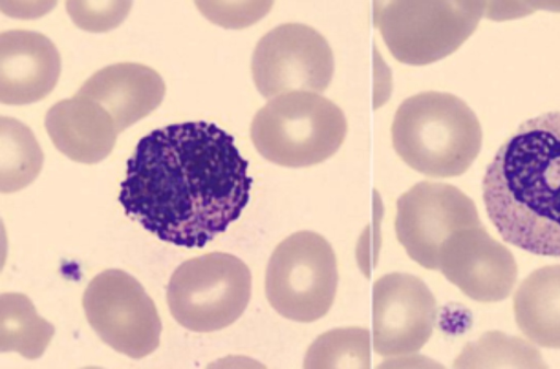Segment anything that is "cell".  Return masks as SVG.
<instances>
[{
	"instance_id": "obj_5",
	"label": "cell",
	"mask_w": 560,
	"mask_h": 369,
	"mask_svg": "<svg viewBox=\"0 0 560 369\" xmlns=\"http://www.w3.org/2000/svg\"><path fill=\"white\" fill-rule=\"evenodd\" d=\"M252 295V274L235 255L211 252L182 263L167 286L173 318L194 332H213L234 323Z\"/></svg>"
},
{
	"instance_id": "obj_13",
	"label": "cell",
	"mask_w": 560,
	"mask_h": 369,
	"mask_svg": "<svg viewBox=\"0 0 560 369\" xmlns=\"http://www.w3.org/2000/svg\"><path fill=\"white\" fill-rule=\"evenodd\" d=\"M61 60L44 34L10 30L0 34V101L23 105L46 97L58 82Z\"/></svg>"
},
{
	"instance_id": "obj_4",
	"label": "cell",
	"mask_w": 560,
	"mask_h": 369,
	"mask_svg": "<svg viewBox=\"0 0 560 369\" xmlns=\"http://www.w3.org/2000/svg\"><path fill=\"white\" fill-rule=\"evenodd\" d=\"M343 112L314 92L280 94L254 116L250 138L268 161L288 168L310 166L337 152L347 135Z\"/></svg>"
},
{
	"instance_id": "obj_12",
	"label": "cell",
	"mask_w": 560,
	"mask_h": 369,
	"mask_svg": "<svg viewBox=\"0 0 560 369\" xmlns=\"http://www.w3.org/2000/svg\"><path fill=\"white\" fill-rule=\"evenodd\" d=\"M439 270L464 295L479 302L505 299L517 278L513 254L483 226L450 237L439 253Z\"/></svg>"
},
{
	"instance_id": "obj_1",
	"label": "cell",
	"mask_w": 560,
	"mask_h": 369,
	"mask_svg": "<svg viewBox=\"0 0 560 369\" xmlns=\"http://www.w3.org/2000/svg\"><path fill=\"white\" fill-rule=\"evenodd\" d=\"M248 162L213 123L186 122L140 139L127 161L119 203L160 240L203 247L249 200Z\"/></svg>"
},
{
	"instance_id": "obj_2",
	"label": "cell",
	"mask_w": 560,
	"mask_h": 369,
	"mask_svg": "<svg viewBox=\"0 0 560 369\" xmlns=\"http://www.w3.org/2000/svg\"><path fill=\"white\" fill-rule=\"evenodd\" d=\"M482 198L503 241L560 257V112L524 122L498 149Z\"/></svg>"
},
{
	"instance_id": "obj_7",
	"label": "cell",
	"mask_w": 560,
	"mask_h": 369,
	"mask_svg": "<svg viewBox=\"0 0 560 369\" xmlns=\"http://www.w3.org/2000/svg\"><path fill=\"white\" fill-rule=\"evenodd\" d=\"M338 285L335 252L313 231H298L273 250L266 269L270 305L285 319L313 322L331 308Z\"/></svg>"
},
{
	"instance_id": "obj_14",
	"label": "cell",
	"mask_w": 560,
	"mask_h": 369,
	"mask_svg": "<svg viewBox=\"0 0 560 369\" xmlns=\"http://www.w3.org/2000/svg\"><path fill=\"white\" fill-rule=\"evenodd\" d=\"M77 94L98 103L112 116L120 134L161 104L165 83L149 66L118 62L94 72Z\"/></svg>"
},
{
	"instance_id": "obj_18",
	"label": "cell",
	"mask_w": 560,
	"mask_h": 369,
	"mask_svg": "<svg viewBox=\"0 0 560 369\" xmlns=\"http://www.w3.org/2000/svg\"><path fill=\"white\" fill-rule=\"evenodd\" d=\"M0 138V189L12 193L37 177L44 155L32 130L15 118L1 116Z\"/></svg>"
},
{
	"instance_id": "obj_9",
	"label": "cell",
	"mask_w": 560,
	"mask_h": 369,
	"mask_svg": "<svg viewBox=\"0 0 560 369\" xmlns=\"http://www.w3.org/2000/svg\"><path fill=\"white\" fill-rule=\"evenodd\" d=\"M334 70L326 38L302 23H284L266 33L252 57L253 80L265 99L292 91L324 92Z\"/></svg>"
},
{
	"instance_id": "obj_3",
	"label": "cell",
	"mask_w": 560,
	"mask_h": 369,
	"mask_svg": "<svg viewBox=\"0 0 560 369\" xmlns=\"http://www.w3.org/2000/svg\"><path fill=\"white\" fill-rule=\"evenodd\" d=\"M397 154L431 177L465 173L480 152L482 130L472 109L458 96L438 91L406 99L392 126Z\"/></svg>"
},
{
	"instance_id": "obj_8",
	"label": "cell",
	"mask_w": 560,
	"mask_h": 369,
	"mask_svg": "<svg viewBox=\"0 0 560 369\" xmlns=\"http://www.w3.org/2000/svg\"><path fill=\"white\" fill-rule=\"evenodd\" d=\"M88 322L116 351L139 359L160 344L162 323L141 284L125 270L106 269L88 285L82 298Z\"/></svg>"
},
{
	"instance_id": "obj_6",
	"label": "cell",
	"mask_w": 560,
	"mask_h": 369,
	"mask_svg": "<svg viewBox=\"0 0 560 369\" xmlns=\"http://www.w3.org/2000/svg\"><path fill=\"white\" fill-rule=\"evenodd\" d=\"M486 11L479 1H392L375 3L374 22L398 61L422 66L455 51Z\"/></svg>"
},
{
	"instance_id": "obj_19",
	"label": "cell",
	"mask_w": 560,
	"mask_h": 369,
	"mask_svg": "<svg viewBox=\"0 0 560 369\" xmlns=\"http://www.w3.org/2000/svg\"><path fill=\"white\" fill-rule=\"evenodd\" d=\"M305 368H369L370 332L342 327L318 336L308 347Z\"/></svg>"
},
{
	"instance_id": "obj_20",
	"label": "cell",
	"mask_w": 560,
	"mask_h": 369,
	"mask_svg": "<svg viewBox=\"0 0 560 369\" xmlns=\"http://www.w3.org/2000/svg\"><path fill=\"white\" fill-rule=\"evenodd\" d=\"M456 367H546L539 351L528 342L502 332L485 333L468 344L456 360Z\"/></svg>"
},
{
	"instance_id": "obj_16",
	"label": "cell",
	"mask_w": 560,
	"mask_h": 369,
	"mask_svg": "<svg viewBox=\"0 0 560 369\" xmlns=\"http://www.w3.org/2000/svg\"><path fill=\"white\" fill-rule=\"evenodd\" d=\"M513 310L522 333L546 348H560V265L540 267L518 286Z\"/></svg>"
},
{
	"instance_id": "obj_15",
	"label": "cell",
	"mask_w": 560,
	"mask_h": 369,
	"mask_svg": "<svg viewBox=\"0 0 560 369\" xmlns=\"http://www.w3.org/2000/svg\"><path fill=\"white\" fill-rule=\"evenodd\" d=\"M45 127L61 153L86 164L105 159L119 134L112 116L98 103L77 93L47 111Z\"/></svg>"
},
{
	"instance_id": "obj_11",
	"label": "cell",
	"mask_w": 560,
	"mask_h": 369,
	"mask_svg": "<svg viewBox=\"0 0 560 369\" xmlns=\"http://www.w3.org/2000/svg\"><path fill=\"white\" fill-rule=\"evenodd\" d=\"M373 348L383 357L419 351L431 337L436 301L428 286L408 273H390L373 286Z\"/></svg>"
},
{
	"instance_id": "obj_17",
	"label": "cell",
	"mask_w": 560,
	"mask_h": 369,
	"mask_svg": "<svg viewBox=\"0 0 560 369\" xmlns=\"http://www.w3.org/2000/svg\"><path fill=\"white\" fill-rule=\"evenodd\" d=\"M1 302V351H16L25 358L43 355L54 336V326L42 319L22 293H2Z\"/></svg>"
},
{
	"instance_id": "obj_21",
	"label": "cell",
	"mask_w": 560,
	"mask_h": 369,
	"mask_svg": "<svg viewBox=\"0 0 560 369\" xmlns=\"http://www.w3.org/2000/svg\"><path fill=\"white\" fill-rule=\"evenodd\" d=\"M130 2H67L68 13L83 30L101 32L117 26L129 12Z\"/></svg>"
},
{
	"instance_id": "obj_10",
	"label": "cell",
	"mask_w": 560,
	"mask_h": 369,
	"mask_svg": "<svg viewBox=\"0 0 560 369\" xmlns=\"http://www.w3.org/2000/svg\"><path fill=\"white\" fill-rule=\"evenodd\" d=\"M395 231L407 254L428 269H439V253L455 232L482 226L474 201L459 188L422 181L397 200Z\"/></svg>"
}]
</instances>
